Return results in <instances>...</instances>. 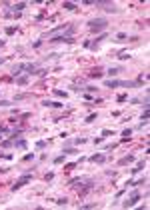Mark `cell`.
I'll list each match as a JSON object with an SVG mask.
<instances>
[{"label":"cell","instance_id":"obj_9","mask_svg":"<svg viewBox=\"0 0 150 210\" xmlns=\"http://www.w3.org/2000/svg\"><path fill=\"white\" fill-rule=\"evenodd\" d=\"M88 160L94 162V164H102V162H106V156H104V154H100V152H96V154L88 156Z\"/></svg>","mask_w":150,"mask_h":210},{"label":"cell","instance_id":"obj_15","mask_svg":"<svg viewBox=\"0 0 150 210\" xmlns=\"http://www.w3.org/2000/svg\"><path fill=\"white\" fill-rule=\"evenodd\" d=\"M144 164H146V160H138V164L136 166H134V168H132V174H138V172H140V170H142V168H144Z\"/></svg>","mask_w":150,"mask_h":210},{"label":"cell","instance_id":"obj_34","mask_svg":"<svg viewBox=\"0 0 150 210\" xmlns=\"http://www.w3.org/2000/svg\"><path fill=\"white\" fill-rule=\"evenodd\" d=\"M116 146H118V144H114V142H112V144H104V150H114Z\"/></svg>","mask_w":150,"mask_h":210},{"label":"cell","instance_id":"obj_17","mask_svg":"<svg viewBox=\"0 0 150 210\" xmlns=\"http://www.w3.org/2000/svg\"><path fill=\"white\" fill-rule=\"evenodd\" d=\"M102 76H104V74L100 72V68H96V70H90V72H88V78H102Z\"/></svg>","mask_w":150,"mask_h":210},{"label":"cell","instance_id":"obj_14","mask_svg":"<svg viewBox=\"0 0 150 210\" xmlns=\"http://www.w3.org/2000/svg\"><path fill=\"white\" fill-rule=\"evenodd\" d=\"M0 146H2V148H12V146H14V138H6V140H0Z\"/></svg>","mask_w":150,"mask_h":210},{"label":"cell","instance_id":"obj_20","mask_svg":"<svg viewBox=\"0 0 150 210\" xmlns=\"http://www.w3.org/2000/svg\"><path fill=\"white\" fill-rule=\"evenodd\" d=\"M54 92V96H56V98H68V92H66V90H52Z\"/></svg>","mask_w":150,"mask_h":210},{"label":"cell","instance_id":"obj_28","mask_svg":"<svg viewBox=\"0 0 150 210\" xmlns=\"http://www.w3.org/2000/svg\"><path fill=\"white\" fill-rule=\"evenodd\" d=\"M0 158H4V160H12V154H6V152H2V150H0Z\"/></svg>","mask_w":150,"mask_h":210},{"label":"cell","instance_id":"obj_38","mask_svg":"<svg viewBox=\"0 0 150 210\" xmlns=\"http://www.w3.org/2000/svg\"><path fill=\"white\" fill-rule=\"evenodd\" d=\"M24 160H26V162L28 160H34V154H24Z\"/></svg>","mask_w":150,"mask_h":210},{"label":"cell","instance_id":"obj_2","mask_svg":"<svg viewBox=\"0 0 150 210\" xmlns=\"http://www.w3.org/2000/svg\"><path fill=\"white\" fill-rule=\"evenodd\" d=\"M104 84L108 86V88H138V86H142L140 82H136V80H114V78L106 80Z\"/></svg>","mask_w":150,"mask_h":210},{"label":"cell","instance_id":"obj_12","mask_svg":"<svg viewBox=\"0 0 150 210\" xmlns=\"http://www.w3.org/2000/svg\"><path fill=\"white\" fill-rule=\"evenodd\" d=\"M28 82H30V76H28V74H24V76H16V84L18 86H26Z\"/></svg>","mask_w":150,"mask_h":210},{"label":"cell","instance_id":"obj_5","mask_svg":"<svg viewBox=\"0 0 150 210\" xmlns=\"http://www.w3.org/2000/svg\"><path fill=\"white\" fill-rule=\"evenodd\" d=\"M30 180H32V174H30V172L22 174V176H20V180H16V182H14V186H10V190H12V192L20 190V188H22V186H26V184L30 182Z\"/></svg>","mask_w":150,"mask_h":210},{"label":"cell","instance_id":"obj_25","mask_svg":"<svg viewBox=\"0 0 150 210\" xmlns=\"http://www.w3.org/2000/svg\"><path fill=\"white\" fill-rule=\"evenodd\" d=\"M132 136V128H124L122 130V138H130Z\"/></svg>","mask_w":150,"mask_h":210},{"label":"cell","instance_id":"obj_29","mask_svg":"<svg viewBox=\"0 0 150 210\" xmlns=\"http://www.w3.org/2000/svg\"><path fill=\"white\" fill-rule=\"evenodd\" d=\"M102 136H114V130H110V128H106V130H102Z\"/></svg>","mask_w":150,"mask_h":210},{"label":"cell","instance_id":"obj_11","mask_svg":"<svg viewBox=\"0 0 150 210\" xmlns=\"http://www.w3.org/2000/svg\"><path fill=\"white\" fill-rule=\"evenodd\" d=\"M26 146H28L26 138H14V148H20V150H24Z\"/></svg>","mask_w":150,"mask_h":210},{"label":"cell","instance_id":"obj_26","mask_svg":"<svg viewBox=\"0 0 150 210\" xmlns=\"http://www.w3.org/2000/svg\"><path fill=\"white\" fill-rule=\"evenodd\" d=\"M140 120L142 122H148V108H144V112L140 114Z\"/></svg>","mask_w":150,"mask_h":210},{"label":"cell","instance_id":"obj_6","mask_svg":"<svg viewBox=\"0 0 150 210\" xmlns=\"http://www.w3.org/2000/svg\"><path fill=\"white\" fill-rule=\"evenodd\" d=\"M94 6H96V8H104L106 12H110V14L120 12L118 6H116V4H112V2H102V0H98V2H94Z\"/></svg>","mask_w":150,"mask_h":210},{"label":"cell","instance_id":"obj_1","mask_svg":"<svg viewBox=\"0 0 150 210\" xmlns=\"http://www.w3.org/2000/svg\"><path fill=\"white\" fill-rule=\"evenodd\" d=\"M36 70H38V64H36V62H22V64H14L12 66L14 76H18L20 72H26L28 76H30V74H34Z\"/></svg>","mask_w":150,"mask_h":210},{"label":"cell","instance_id":"obj_36","mask_svg":"<svg viewBox=\"0 0 150 210\" xmlns=\"http://www.w3.org/2000/svg\"><path fill=\"white\" fill-rule=\"evenodd\" d=\"M54 178V172H48V174H44V180L46 182H48V180H52Z\"/></svg>","mask_w":150,"mask_h":210},{"label":"cell","instance_id":"obj_31","mask_svg":"<svg viewBox=\"0 0 150 210\" xmlns=\"http://www.w3.org/2000/svg\"><path fill=\"white\" fill-rule=\"evenodd\" d=\"M116 38H118V40H126V38H128V34H126V32H118Z\"/></svg>","mask_w":150,"mask_h":210},{"label":"cell","instance_id":"obj_8","mask_svg":"<svg viewBox=\"0 0 150 210\" xmlns=\"http://www.w3.org/2000/svg\"><path fill=\"white\" fill-rule=\"evenodd\" d=\"M74 42V36H52L50 38V44H72Z\"/></svg>","mask_w":150,"mask_h":210},{"label":"cell","instance_id":"obj_37","mask_svg":"<svg viewBox=\"0 0 150 210\" xmlns=\"http://www.w3.org/2000/svg\"><path fill=\"white\" fill-rule=\"evenodd\" d=\"M42 46V40H36V42H32V48H40Z\"/></svg>","mask_w":150,"mask_h":210},{"label":"cell","instance_id":"obj_18","mask_svg":"<svg viewBox=\"0 0 150 210\" xmlns=\"http://www.w3.org/2000/svg\"><path fill=\"white\" fill-rule=\"evenodd\" d=\"M62 8H64V10H68V12H74L78 6H76L74 2H64V4H62Z\"/></svg>","mask_w":150,"mask_h":210},{"label":"cell","instance_id":"obj_21","mask_svg":"<svg viewBox=\"0 0 150 210\" xmlns=\"http://www.w3.org/2000/svg\"><path fill=\"white\" fill-rule=\"evenodd\" d=\"M96 116H98L96 112H92V114H88V116L84 118V122H86V124H90V122H94V120H96Z\"/></svg>","mask_w":150,"mask_h":210},{"label":"cell","instance_id":"obj_32","mask_svg":"<svg viewBox=\"0 0 150 210\" xmlns=\"http://www.w3.org/2000/svg\"><path fill=\"white\" fill-rule=\"evenodd\" d=\"M66 202H68L66 198H58V200H56V204H58V206H66Z\"/></svg>","mask_w":150,"mask_h":210},{"label":"cell","instance_id":"obj_19","mask_svg":"<svg viewBox=\"0 0 150 210\" xmlns=\"http://www.w3.org/2000/svg\"><path fill=\"white\" fill-rule=\"evenodd\" d=\"M28 4L26 2H16V4H12V10H16V12H20V10H24Z\"/></svg>","mask_w":150,"mask_h":210},{"label":"cell","instance_id":"obj_3","mask_svg":"<svg viewBox=\"0 0 150 210\" xmlns=\"http://www.w3.org/2000/svg\"><path fill=\"white\" fill-rule=\"evenodd\" d=\"M74 30H76V28L72 26V24H66V26L50 28V30H48L44 36H48V38H52V36H72V34H74Z\"/></svg>","mask_w":150,"mask_h":210},{"label":"cell","instance_id":"obj_24","mask_svg":"<svg viewBox=\"0 0 150 210\" xmlns=\"http://www.w3.org/2000/svg\"><path fill=\"white\" fill-rule=\"evenodd\" d=\"M78 208H84V210H88V208H96V204H94V202H88V204H78Z\"/></svg>","mask_w":150,"mask_h":210},{"label":"cell","instance_id":"obj_39","mask_svg":"<svg viewBox=\"0 0 150 210\" xmlns=\"http://www.w3.org/2000/svg\"><path fill=\"white\" fill-rule=\"evenodd\" d=\"M4 62H6V58H0V64H4Z\"/></svg>","mask_w":150,"mask_h":210},{"label":"cell","instance_id":"obj_13","mask_svg":"<svg viewBox=\"0 0 150 210\" xmlns=\"http://www.w3.org/2000/svg\"><path fill=\"white\" fill-rule=\"evenodd\" d=\"M134 160H136V158L132 156V154H128V156L120 158V160H118V164H120V166H124V164H132V162H134Z\"/></svg>","mask_w":150,"mask_h":210},{"label":"cell","instance_id":"obj_7","mask_svg":"<svg viewBox=\"0 0 150 210\" xmlns=\"http://www.w3.org/2000/svg\"><path fill=\"white\" fill-rule=\"evenodd\" d=\"M138 200H140V192H132V196L130 198H126V200H124L122 202V208H132V206H136V202Z\"/></svg>","mask_w":150,"mask_h":210},{"label":"cell","instance_id":"obj_35","mask_svg":"<svg viewBox=\"0 0 150 210\" xmlns=\"http://www.w3.org/2000/svg\"><path fill=\"white\" fill-rule=\"evenodd\" d=\"M6 106H10V100H0V108H6Z\"/></svg>","mask_w":150,"mask_h":210},{"label":"cell","instance_id":"obj_30","mask_svg":"<svg viewBox=\"0 0 150 210\" xmlns=\"http://www.w3.org/2000/svg\"><path fill=\"white\" fill-rule=\"evenodd\" d=\"M44 146H46V140H38V142H36V148H38V150H42Z\"/></svg>","mask_w":150,"mask_h":210},{"label":"cell","instance_id":"obj_23","mask_svg":"<svg viewBox=\"0 0 150 210\" xmlns=\"http://www.w3.org/2000/svg\"><path fill=\"white\" fill-rule=\"evenodd\" d=\"M64 160H66V154H60V156H56V158H54V164H62Z\"/></svg>","mask_w":150,"mask_h":210},{"label":"cell","instance_id":"obj_22","mask_svg":"<svg viewBox=\"0 0 150 210\" xmlns=\"http://www.w3.org/2000/svg\"><path fill=\"white\" fill-rule=\"evenodd\" d=\"M62 154H76V148H72V146H64Z\"/></svg>","mask_w":150,"mask_h":210},{"label":"cell","instance_id":"obj_10","mask_svg":"<svg viewBox=\"0 0 150 210\" xmlns=\"http://www.w3.org/2000/svg\"><path fill=\"white\" fill-rule=\"evenodd\" d=\"M42 106H46V108H64L62 102H52V100H42Z\"/></svg>","mask_w":150,"mask_h":210},{"label":"cell","instance_id":"obj_4","mask_svg":"<svg viewBox=\"0 0 150 210\" xmlns=\"http://www.w3.org/2000/svg\"><path fill=\"white\" fill-rule=\"evenodd\" d=\"M106 26H108V20H106L104 16H98V18L88 20V30H90V32H104Z\"/></svg>","mask_w":150,"mask_h":210},{"label":"cell","instance_id":"obj_33","mask_svg":"<svg viewBox=\"0 0 150 210\" xmlns=\"http://www.w3.org/2000/svg\"><path fill=\"white\" fill-rule=\"evenodd\" d=\"M14 32H16V28H14V26H8L6 28V34H8V36H12Z\"/></svg>","mask_w":150,"mask_h":210},{"label":"cell","instance_id":"obj_27","mask_svg":"<svg viewBox=\"0 0 150 210\" xmlns=\"http://www.w3.org/2000/svg\"><path fill=\"white\" fill-rule=\"evenodd\" d=\"M34 74H36V76H46V74H48V70H46V68H38Z\"/></svg>","mask_w":150,"mask_h":210},{"label":"cell","instance_id":"obj_40","mask_svg":"<svg viewBox=\"0 0 150 210\" xmlns=\"http://www.w3.org/2000/svg\"><path fill=\"white\" fill-rule=\"evenodd\" d=\"M4 44H6V42H4V40H0V46H4Z\"/></svg>","mask_w":150,"mask_h":210},{"label":"cell","instance_id":"obj_16","mask_svg":"<svg viewBox=\"0 0 150 210\" xmlns=\"http://www.w3.org/2000/svg\"><path fill=\"white\" fill-rule=\"evenodd\" d=\"M124 70V66H114V68H108V72L106 74H110V76H116L118 72H122Z\"/></svg>","mask_w":150,"mask_h":210}]
</instances>
